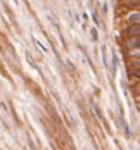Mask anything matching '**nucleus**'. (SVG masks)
I'll return each mask as SVG.
<instances>
[]
</instances>
